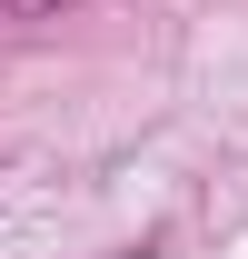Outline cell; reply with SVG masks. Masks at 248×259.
Here are the masks:
<instances>
[{"mask_svg": "<svg viewBox=\"0 0 248 259\" xmlns=\"http://www.w3.org/2000/svg\"><path fill=\"white\" fill-rule=\"evenodd\" d=\"M60 10H80V0H0V20H60Z\"/></svg>", "mask_w": 248, "mask_h": 259, "instance_id": "obj_1", "label": "cell"}]
</instances>
